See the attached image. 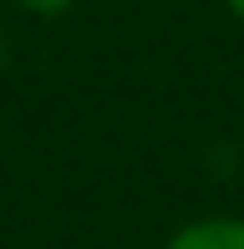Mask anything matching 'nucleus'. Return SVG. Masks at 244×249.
Returning <instances> with one entry per match:
<instances>
[{
    "label": "nucleus",
    "instance_id": "1",
    "mask_svg": "<svg viewBox=\"0 0 244 249\" xmlns=\"http://www.w3.org/2000/svg\"><path fill=\"white\" fill-rule=\"evenodd\" d=\"M168 249H244V219H198L183 224Z\"/></svg>",
    "mask_w": 244,
    "mask_h": 249
},
{
    "label": "nucleus",
    "instance_id": "2",
    "mask_svg": "<svg viewBox=\"0 0 244 249\" xmlns=\"http://www.w3.org/2000/svg\"><path fill=\"white\" fill-rule=\"evenodd\" d=\"M26 10H36V16H61V10H71L76 0H20Z\"/></svg>",
    "mask_w": 244,
    "mask_h": 249
},
{
    "label": "nucleus",
    "instance_id": "3",
    "mask_svg": "<svg viewBox=\"0 0 244 249\" xmlns=\"http://www.w3.org/2000/svg\"><path fill=\"white\" fill-rule=\"evenodd\" d=\"M224 5H229V10H234V16H239V20H244V0H224Z\"/></svg>",
    "mask_w": 244,
    "mask_h": 249
}]
</instances>
